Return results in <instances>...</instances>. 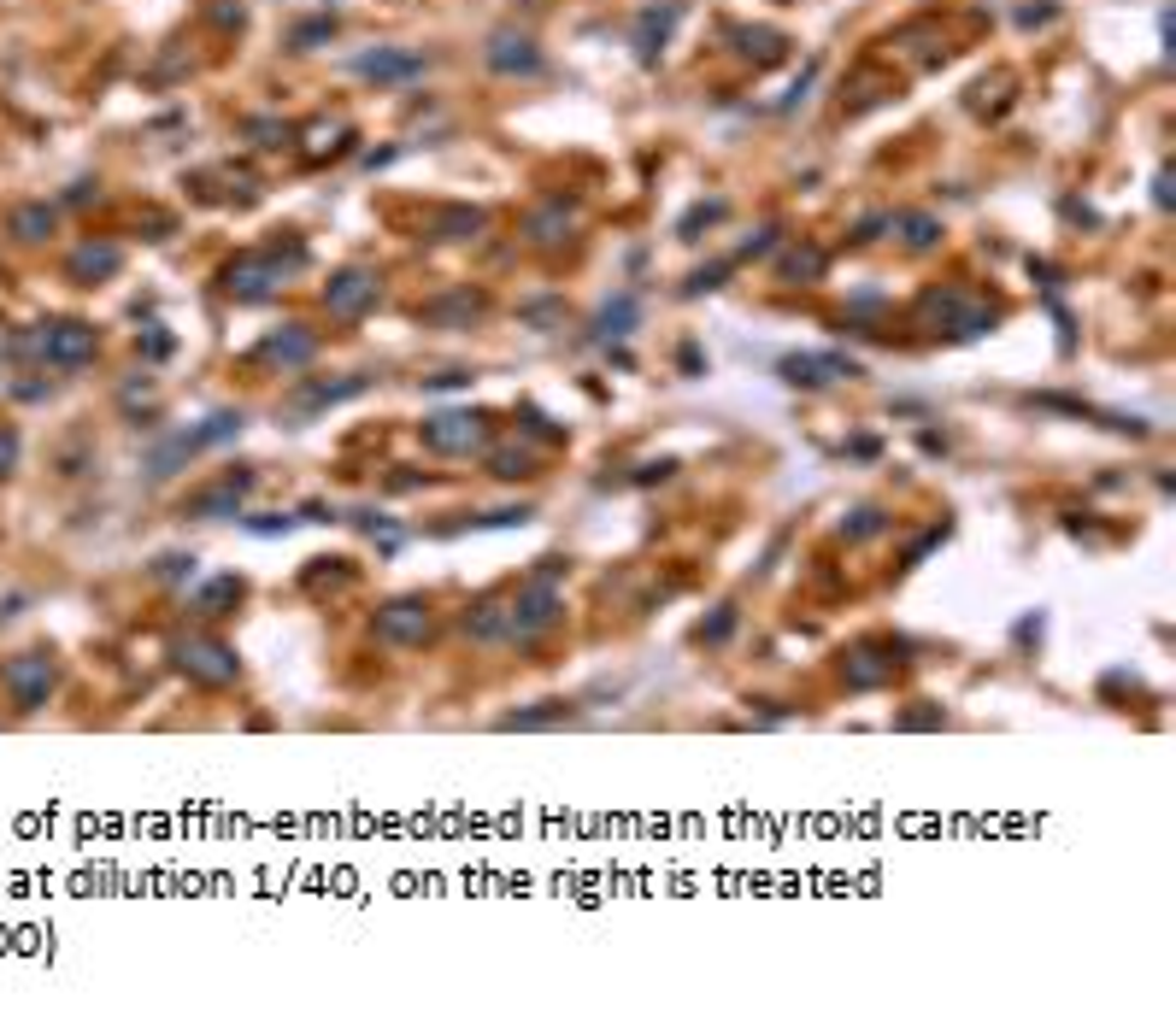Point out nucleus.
I'll return each mask as SVG.
<instances>
[{
	"label": "nucleus",
	"instance_id": "f257e3e1",
	"mask_svg": "<svg viewBox=\"0 0 1176 1028\" xmlns=\"http://www.w3.org/2000/svg\"><path fill=\"white\" fill-rule=\"evenodd\" d=\"M547 623H559V594L547 582H530L512 600V611H506V635H512V641H530V635H541Z\"/></svg>",
	"mask_w": 1176,
	"mask_h": 1028
},
{
	"label": "nucleus",
	"instance_id": "f03ea898",
	"mask_svg": "<svg viewBox=\"0 0 1176 1028\" xmlns=\"http://www.w3.org/2000/svg\"><path fill=\"white\" fill-rule=\"evenodd\" d=\"M6 688H12V705L18 711H36V705L47 700V688H53V658L47 653H24L6 664Z\"/></svg>",
	"mask_w": 1176,
	"mask_h": 1028
},
{
	"label": "nucleus",
	"instance_id": "7ed1b4c3",
	"mask_svg": "<svg viewBox=\"0 0 1176 1028\" xmlns=\"http://www.w3.org/2000/svg\"><path fill=\"white\" fill-rule=\"evenodd\" d=\"M36 347H42L47 365H83V359H94V329L89 324H47L42 335H36Z\"/></svg>",
	"mask_w": 1176,
	"mask_h": 1028
},
{
	"label": "nucleus",
	"instance_id": "20e7f679",
	"mask_svg": "<svg viewBox=\"0 0 1176 1028\" xmlns=\"http://www.w3.org/2000/svg\"><path fill=\"white\" fill-rule=\"evenodd\" d=\"M423 441L436 447V453H470V447H483V418H470V412H442V418L423 423Z\"/></svg>",
	"mask_w": 1176,
	"mask_h": 1028
},
{
	"label": "nucleus",
	"instance_id": "39448f33",
	"mask_svg": "<svg viewBox=\"0 0 1176 1028\" xmlns=\"http://www.w3.org/2000/svg\"><path fill=\"white\" fill-rule=\"evenodd\" d=\"M376 635L382 641H400V647H418L429 635V606L423 600H395L389 611H376Z\"/></svg>",
	"mask_w": 1176,
	"mask_h": 1028
},
{
	"label": "nucleus",
	"instance_id": "423d86ee",
	"mask_svg": "<svg viewBox=\"0 0 1176 1028\" xmlns=\"http://www.w3.org/2000/svg\"><path fill=\"white\" fill-rule=\"evenodd\" d=\"M489 65H494V71H506V77H536V71H541V53H536V42H530V36H517V30H494Z\"/></svg>",
	"mask_w": 1176,
	"mask_h": 1028
},
{
	"label": "nucleus",
	"instance_id": "0eeeda50",
	"mask_svg": "<svg viewBox=\"0 0 1176 1028\" xmlns=\"http://www.w3.org/2000/svg\"><path fill=\"white\" fill-rule=\"evenodd\" d=\"M324 300H329V312H348V318H353V312H365V306L376 300V277L353 265V271H342V277L324 288Z\"/></svg>",
	"mask_w": 1176,
	"mask_h": 1028
},
{
	"label": "nucleus",
	"instance_id": "6e6552de",
	"mask_svg": "<svg viewBox=\"0 0 1176 1028\" xmlns=\"http://www.w3.org/2000/svg\"><path fill=\"white\" fill-rule=\"evenodd\" d=\"M183 670H194L200 682H230L235 676V653L218 641H188L183 647Z\"/></svg>",
	"mask_w": 1176,
	"mask_h": 1028
},
{
	"label": "nucleus",
	"instance_id": "1a4fd4ad",
	"mask_svg": "<svg viewBox=\"0 0 1176 1028\" xmlns=\"http://www.w3.org/2000/svg\"><path fill=\"white\" fill-rule=\"evenodd\" d=\"M247 482H254V476H224L218 488H200L194 500H183V512L188 517H235V500L247 494Z\"/></svg>",
	"mask_w": 1176,
	"mask_h": 1028
},
{
	"label": "nucleus",
	"instance_id": "9d476101",
	"mask_svg": "<svg viewBox=\"0 0 1176 1028\" xmlns=\"http://www.w3.org/2000/svg\"><path fill=\"white\" fill-rule=\"evenodd\" d=\"M277 282V271H271V259H235L230 265V294H241V300H254V294H265Z\"/></svg>",
	"mask_w": 1176,
	"mask_h": 1028
},
{
	"label": "nucleus",
	"instance_id": "9b49d317",
	"mask_svg": "<svg viewBox=\"0 0 1176 1028\" xmlns=\"http://www.w3.org/2000/svg\"><path fill=\"white\" fill-rule=\"evenodd\" d=\"M412 71H423L418 53H365L359 59V77H371V83H395V77H412Z\"/></svg>",
	"mask_w": 1176,
	"mask_h": 1028
},
{
	"label": "nucleus",
	"instance_id": "f8f14e48",
	"mask_svg": "<svg viewBox=\"0 0 1176 1028\" xmlns=\"http://www.w3.org/2000/svg\"><path fill=\"white\" fill-rule=\"evenodd\" d=\"M118 259L124 253H118L112 241H100V247L89 241V247H77V259H71V277H112Z\"/></svg>",
	"mask_w": 1176,
	"mask_h": 1028
},
{
	"label": "nucleus",
	"instance_id": "ddd939ff",
	"mask_svg": "<svg viewBox=\"0 0 1176 1028\" xmlns=\"http://www.w3.org/2000/svg\"><path fill=\"white\" fill-rule=\"evenodd\" d=\"M12 235H18V241H42V235H53V206H18L12 212Z\"/></svg>",
	"mask_w": 1176,
	"mask_h": 1028
},
{
	"label": "nucleus",
	"instance_id": "4468645a",
	"mask_svg": "<svg viewBox=\"0 0 1176 1028\" xmlns=\"http://www.w3.org/2000/svg\"><path fill=\"white\" fill-rule=\"evenodd\" d=\"M641 318V306H635V294H618V300L600 312V335H630V324Z\"/></svg>",
	"mask_w": 1176,
	"mask_h": 1028
},
{
	"label": "nucleus",
	"instance_id": "2eb2a0df",
	"mask_svg": "<svg viewBox=\"0 0 1176 1028\" xmlns=\"http://www.w3.org/2000/svg\"><path fill=\"white\" fill-rule=\"evenodd\" d=\"M312 335H277V341H265V359H282V365H306L312 359Z\"/></svg>",
	"mask_w": 1176,
	"mask_h": 1028
},
{
	"label": "nucleus",
	"instance_id": "dca6fc26",
	"mask_svg": "<svg viewBox=\"0 0 1176 1028\" xmlns=\"http://www.w3.org/2000/svg\"><path fill=\"white\" fill-rule=\"evenodd\" d=\"M559 224H571V206H564V200H553L547 212H536V218H530V235H536V241H553V230H559Z\"/></svg>",
	"mask_w": 1176,
	"mask_h": 1028
},
{
	"label": "nucleus",
	"instance_id": "f3484780",
	"mask_svg": "<svg viewBox=\"0 0 1176 1028\" xmlns=\"http://www.w3.org/2000/svg\"><path fill=\"white\" fill-rule=\"evenodd\" d=\"M671 18H677L671 6H665V12H647V18H641V59H653V42H665Z\"/></svg>",
	"mask_w": 1176,
	"mask_h": 1028
},
{
	"label": "nucleus",
	"instance_id": "a211bd4d",
	"mask_svg": "<svg viewBox=\"0 0 1176 1028\" xmlns=\"http://www.w3.org/2000/svg\"><path fill=\"white\" fill-rule=\"evenodd\" d=\"M823 365H818V359H782V376H788V382H806V388H818V382H823Z\"/></svg>",
	"mask_w": 1176,
	"mask_h": 1028
},
{
	"label": "nucleus",
	"instance_id": "6ab92c4d",
	"mask_svg": "<svg viewBox=\"0 0 1176 1028\" xmlns=\"http://www.w3.org/2000/svg\"><path fill=\"white\" fill-rule=\"evenodd\" d=\"M900 230H906V247H930L936 241V218H900Z\"/></svg>",
	"mask_w": 1176,
	"mask_h": 1028
},
{
	"label": "nucleus",
	"instance_id": "aec40b11",
	"mask_svg": "<svg viewBox=\"0 0 1176 1028\" xmlns=\"http://www.w3.org/2000/svg\"><path fill=\"white\" fill-rule=\"evenodd\" d=\"M12 459H18V435H12V429H0V476H6V465H12Z\"/></svg>",
	"mask_w": 1176,
	"mask_h": 1028
}]
</instances>
